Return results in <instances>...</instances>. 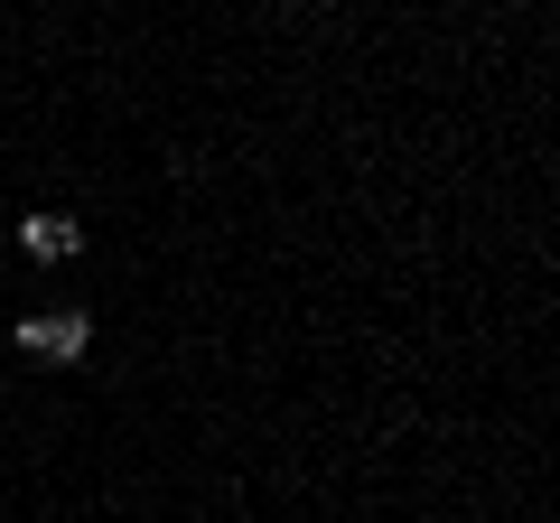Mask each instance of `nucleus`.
<instances>
[{
  "instance_id": "nucleus-1",
  "label": "nucleus",
  "mask_w": 560,
  "mask_h": 523,
  "mask_svg": "<svg viewBox=\"0 0 560 523\" xmlns=\"http://www.w3.org/2000/svg\"><path fill=\"white\" fill-rule=\"evenodd\" d=\"M84 346H94V318H84V309H57V318H20V356H57V364H75Z\"/></svg>"
},
{
  "instance_id": "nucleus-2",
  "label": "nucleus",
  "mask_w": 560,
  "mask_h": 523,
  "mask_svg": "<svg viewBox=\"0 0 560 523\" xmlns=\"http://www.w3.org/2000/svg\"><path fill=\"white\" fill-rule=\"evenodd\" d=\"M20 253H28V262H75V253H84V224H75V216H28V224H20Z\"/></svg>"
}]
</instances>
